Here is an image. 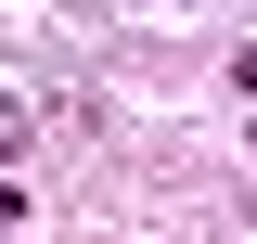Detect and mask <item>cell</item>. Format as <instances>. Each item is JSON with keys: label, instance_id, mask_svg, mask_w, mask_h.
Returning a JSON list of instances; mask_svg holds the SVG:
<instances>
[{"label": "cell", "instance_id": "1", "mask_svg": "<svg viewBox=\"0 0 257 244\" xmlns=\"http://www.w3.org/2000/svg\"><path fill=\"white\" fill-rule=\"evenodd\" d=\"M13 142H26V116H13V103H0V167H13Z\"/></svg>", "mask_w": 257, "mask_h": 244}, {"label": "cell", "instance_id": "2", "mask_svg": "<svg viewBox=\"0 0 257 244\" xmlns=\"http://www.w3.org/2000/svg\"><path fill=\"white\" fill-rule=\"evenodd\" d=\"M13 218H26V206H13V180H0V231H13Z\"/></svg>", "mask_w": 257, "mask_h": 244}]
</instances>
